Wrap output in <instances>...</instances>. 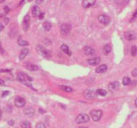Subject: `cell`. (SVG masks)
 Here are the masks:
<instances>
[{"label":"cell","instance_id":"cell-1","mask_svg":"<svg viewBox=\"0 0 137 128\" xmlns=\"http://www.w3.org/2000/svg\"><path fill=\"white\" fill-rule=\"evenodd\" d=\"M89 120H90V117L86 113H81L78 115L76 118V122L78 124L87 123Z\"/></svg>","mask_w":137,"mask_h":128},{"label":"cell","instance_id":"cell-2","mask_svg":"<svg viewBox=\"0 0 137 128\" xmlns=\"http://www.w3.org/2000/svg\"><path fill=\"white\" fill-rule=\"evenodd\" d=\"M37 50L38 51V53L42 55V56L44 57V58H49L51 57V52L47 49H46L45 47H44L43 46H42V45H38V47H37Z\"/></svg>","mask_w":137,"mask_h":128},{"label":"cell","instance_id":"cell-3","mask_svg":"<svg viewBox=\"0 0 137 128\" xmlns=\"http://www.w3.org/2000/svg\"><path fill=\"white\" fill-rule=\"evenodd\" d=\"M90 116L94 122H98L102 116V111L101 110H92L90 111Z\"/></svg>","mask_w":137,"mask_h":128},{"label":"cell","instance_id":"cell-4","mask_svg":"<svg viewBox=\"0 0 137 128\" xmlns=\"http://www.w3.org/2000/svg\"><path fill=\"white\" fill-rule=\"evenodd\" d=\"M124 37L127 40H135L137 38V33L134 31H127L124 33Z\"/></svg>","mask_w":137,"mask_h":128},{"label":"cell","instance_id":"cell-5","mask_svg":"<svg viewBox=\"0 0 137 128\" xmlns=\"http://www.w3.org/2000/svg\"><path fill=\"white\" fill-rule=\"evenodd\" d=\"M71 26L68 24H62L60 28V31H61V33L63 35H67L69 34V33L71 31Z\"/></svg>","mask_w":137,"mask_h":128},{"label":"cell","instance_id":"cell-6","mask_svg":"<svg viewBox=\"0 0 137 128\" xmlns=\"http://www.w3.org/2000/svg\"><path fill=\"white\" fill-rule=\"evenodd\" d=\"M119 88H120V83L117 81L110 83L108 86V89L111 92H116L119 90Z\"/></svg>","mask_w":137,"mask_h":128},{"label":"cell","instance_id":"cell-7","mask_svg":"<svg viewBox=\"0 0 137 128\" xmlns=\"http://www.w3.org/2000/svg\"><path fill=\"white\" fill-rule=\"evenodd\" d=\"M14 103H15V105L17 107H23L26 105V101L25 99L22 97L17 96L15 98Z\"/></svg>","mask_w":137,"mask_h":128},{"label":"cell","instance_id":"cell-8","mask_svg":"<svg viewBox=\"0 0 137 128\" xmlns=\"http://www.w3.org/2000/svg\"><path fill=\"white\" fill-rule=\"evenodd\" d=\"M84 97H85L86 99H90L94 98V97H95L97 96L96 91L90 90V89H88V90H86V91L84 92Z\"/></svg>","mask_w":137,"mask_h":128},{"label":"cell","instance_id":"cell-9","mask_svg":"<svg viewBox=\"0 0 137 128\" xmlns=\"http://www.w3.org/2000/svg\"><path fill=\"white\" fill-rule=\"evenodd\" d=\"M30 15H26L25 17H24V19H23V22H22V28H23V30L26 32L29 30L30 28Z\"/></svg>","mask_w":137,"mask_h":128},{"label":"cell","instance_id":"cell-10","mask_svg":"<svg viewBox=\"0 0 137 128\" xmlns=\"http://www.w3.org/2000/svg\"><path fill=\"white\" fill-rule=\"evenodd\" d=\"M98 20L100 23L104 25H108L110 22V18L108 16L105 15H100L98 17Z\"/></svg>","mask_w":137,"mask_h":128},{"label":"cell","instance_id":"cell-11","mask_svg":"<svg viewBox=\"0 0 137 128\" xmlns=\"http://www.w3.org/2000/svg\"><path fill=\"white\" fill-rule=\"evenodd\" d=\"M96 0H83L82 1V7L84 8H88L94 5Z\"/></svg>","mask_w":137,"mask_h":128},{"label":"cell","instance_id":"cell-12","mask_svg":"<svg viewBox=\"0 0 137 128\" xmlns=\"http://www.w3.org/2000/svg\"><path fill=\"white\" fill-rule=\"evenodd\" d=\"M100 58H91V59H88L87 60V63L90 65H92V66H95V65H98L100 64Z\"/></svg>","mask_w":137,"mask_h":128},{"label":"cell","instance_id":"cell-13","mask_svg":"<svg viewBox=\"0 0 137 128\" xmlns=\"http://www.w3.org/2000/svg\"><path fill=\"white\" fill-rule=\"evenodd\" d=\"M17 79L18 81L24 83V84L28 83V80L26 79V75H25V73H19L17 74Z\"/></svg>","mask_w":137,"mask_h":128},{"label":"cell","instance_id":"cell-14","mask_svg":"<svg viewBox=\"0 0 137 128\" xmlns=\"http://www.w3.org/2000/svg\"><path fill=\"white\" fill-rule=\"evenodd\" d=\"M108 69V67L106 65H101L99 67H98L96 69V72L98 73H102L106 72Z\"/></svg>","mask_w":137,"mask_h":128},{"label":"cell","instance_id":"cell-15","mask_svg":"<svg viewBox=\"0 0 137 128\" xmlns=\"http://www.w3.org/2000/svg\"><path fill=\"white\" fill-rule=\"evenodd\" d=\"M84 52L87 56H93L94 54V50L92 47L86 46L84 47Z\"/></svg>","mask_w":137,"mask_h":128},{"label":"cell","instance_id":"cell-16","mask_svg":"<svg viewBox=\"0 0 137 128\" xmlns=\"http://www.w3.org/2000/svg\"><path fill=\"white\" fill-rule=\"evenodd\" d=\"M32 13L33 17H39V15H40V9L38 6H34L33 7L32 11Z\"/></svg>","mask_w":137,"mask_h":128},{"label":"cell","instance_id":"cell-17","mask_svg":"<svg viewBox=\"0 0 137 128\" xmlns=\"http://www.w3.org/2000/svg\"><path fill=\"white\" fill-rule=\"evenodd\" d=\"M28 52H29V50H28V48H23L21 52H20V54H19V60H24L28 54Z\"/></svg>","mask_w":137,"mask_h":128},{"label":"cell","instance_id":"cell-18","mask_svg":"<svg viewBox=\"0 0 137 128\" xmlns=\"http://www.w3.org/2000/svg\"><path fill=\"white\" fill-rule=\"evenodd\" d=\"M24 113L26 115L31 116V115H33V114L34 113V108H32V107H28V108L24 109Z\"/></svg>","mask_w":137,"mask_h":128},{"label":"cell","instance_id":"cell-19","mask_svg":"<svg viewBox=\"0 0 137 128\" xmlns=\"http://www.w3.org/2000/svg\"><path fill=\"white\" fill-rule=\"evenodd\" d=\"M60 48H61V50L63 52H64L65 53H66L67 55H68V56H71L72 55V52H71L70 49H69V47L66 45H62Z\"/></svg>","mask_w":137,"mask_h":128},{"label":"cell","instance_id":"cell-20","mask_svg":"<svg viewBox=\"0 0 137 128\" xmlns=\"http://www.w3.org/2000/svg\"><path fill=\"white\" fill-rule=\"evenodd\" d=\"M60 89L62 90V91H64L65 92H67V93H71V92H73V89L70 87H68V86H66V85H60Z\"/></svg>","mask_w":137,"mask_h":128},{"label":"cell","instance_id":"cell-21","mask_svg":"<svg viewBox=\"0 0 137 128\" xmlns=\"http://www.w3.org/2000/svg\"><path fill=\"white\" fill-rule=\"evenodd\" d=\"M111 50L112 47L110 44H107V45H105L104 47V49H103V51H104L105 55H108L111 51Z\"/></svg>","mask_w":137,"mask_h":128},{"label":"cell","instance_id":"cell-22","mask_svg":"<svg viewBox=\"0 0 137 128\" xmlns=\"http://www.w3.org/2000/svg\"><path fill=\"white\" fill-rule=\"evenodd\" d=\"M26 67L30 71H36L38 70V67L37 65H33V64H27L26 65Z\"/></svg>","mask_w":137,"mask_h":128},{"label":"cell","instance_id":"cell-23","mask_svg":"<svg viewBox=\"0 0 137 128\" xmlns=\"http://www.w3.org/2000/svg\"><path fill=\"white\" fill-rule=\"evenodd\" d=\"M20 126L22 127V128H32L31 124L28 121H23L22 122H21Z\"/></svg>","mask_w":137,"mask_h":128},{"label":"cell","instance_id":"cell-24","mask_svg":"<svg viewBox=\"0 0 137 128\" xmlns=\"http://www.w3.org/2000/svg\"><path fill=\"white\" fill-rule=\"evenodd\" d=\"M51 24L49 22H48V21H45L43 24V28L46 31H49V30L51 29Z\"/></svg>","mask_w":137,"mask_h":128},{"label":"cell","instance_id":"cell-25","mask_svg":"<svg viewBox=\"0 0 137 128\" xmlns=\"http://www.w3.org/2000/svg\"><path fill=\"white\" fill-rule=\"evenodd\" d=\"M96 94L97 95H99V96H106L107 95V92L106 90H102V89H98L96 90Z\"/></svg>","mask_w":137,"mask_h":128},{"label":"cell","instance_id":"cell-26","mask_svg":"<svg viewBox=\"0 0 137 128\" xmlns=\"http://www.w3.org/2000/svg\"><path fill=\"white\" fill-rule=\"evenodd\" d=\"M131 79H130L129 77H124V78H123V79H122V84H123V85H124V86H126V85H129V84L131 83Z\"/></svg>","mask_w":137,"mask_h":128},{"label":"cell","instance_id":"cell-27","mask_svg":"<svg viewBox=\"0 0 137 128\" xmlns=\"http://www.w3.org/2000/svg\"><path fill=\"white\" fill-rule=\"evenodd\" d=\"M17 42H18V44H19V46L24 47V46H27V45H28V41H26L18 40Z\"/></svg>","mask_w":137,"mask_h":128},{"label":"cell","instance_id":"cell-28","mask_svg":"<svg viewBox=\"0 0 137 128\" xmlns=\"http://www.w3.org/2000/svg\"><path fill=\"white\" fill-rule=\"evenodd\" d=\"M137 54V47L135 45H133L131 49V55L132 56H135Z\"/></svg>","mask_w":137,"mask_h":128},{"label":"cell","instance_id":"cell-29","mask_svg":"<svg viewBox=\"0 0 137 128\" xmlns=\"http://www.w3.org/2000/svg\"><path fill=\"white\" fill-rule=\"evenodd\" d=\"M137 9H136L135 12H134V13H133V17H132V18H131V20H130V22H133V21H135V19L137 18Z\"/></svg>","mask_w":137,"mask_h":128},{"label":"cell","instance_id":"cell-30","mask_svg":"<svg viewBox=\"0 0 137 128\" xmlns=\"http://www.w3.org/2000/svg\"><path fill=\"white\" fill-rule=\"evenodd\" d=\"M36 128H46V126L43 123H41L40 122V123H38V124H37Z\"/></svg>","mask_w":137,"mask_h":128},{"label":"cell","instance_id":"cell-31","mask_svg":"<svg viewBox=\"0 0 137 128\" xmlns=\"http://www.w3.org/2000/svg\"><path fill=\"white\" fill-rule=\"evenodd\" d=\"M132 75H133V77H137V68L135 69L132 71Z\"/></svg>","mask_w":137,"mask_h":128},{"label":"cell","instance_id":"cell-32","mask_svg":"<svg viewBox=\"0 0 137 128\" xmlns=\"http://www.w3.org/2000/svg\"><path fill=\"white\" fill-rule=\"evenodd\" d=\"M9 92L8 91H5V92H3L2 93V95H1V96H2L3 97H4L7 96V95H9Z\"/></svg>","mask_w":137,"mask_h":128},{"label":"cell","instance_id":"cell-33","mask_svg":"<svg viewBox=\"0 0 137 128\" xmlns=\"http://www.w3.org/2000/svg\"><path fill=\"white\" fill-rule=\"evenodd\" d=\"M5 85V81L3 80V79H0V85H1V86H4Z\"/></svg>","mask_w":137,"mask_h":128},{"label":"cell","instance_id":"cell-34","mask_svg":"<svg viewBox=\"0 0 137 128\" xmlns=\"http://www.w3.org/2000/svg\"><path fill=\"white\" fill-rule=\"evenodd\" d=\"M11 71V69H1V70H0V72H8V71Z\"/></svg>","mask_w":137,"mask_h":128},{"label":"cell","instance_id":"cell-35","mask_svg":"<svg viewBox=\"0 0 137 128\" xmlns=\"http://www.w3.org/2000/svg\"><path fill=\"white\" fill-rule=\"evenodd\" d=\"M44 0H36V3L37 5H39L40 4V3H42V1H43Z\"/></svg>","mask_w":137,"mask_h":128},{"label":"cell","instance_id":"cell-36","mask_svg":"<svg viewBox=\"0 0 137 128\" xmlns=\"http://www.w3.org/2000/svg\"><path fill=\"white\" fill-rule=\"evenodd\" d=\"M8 124L9 125H10V126H13V124H14V121H13V120H10V121H9Z\"/></svg>","mask_w":137,"mask_h":128},{"label":"cell","instance_id":"cell-37","mask_svg":"<svg viewBox=\"0 0 137 128\" xmlns=\"http://www.w3.org/2000/svg\"><path fill=\"white\" fill-rule=\"evenodd\" d=\"M4 10L5 11V13H8L9 11V7L7 6H5L4 7Z\"/></svg>","mask_w":137,"mask_h":128},{"label":"cell","instance_id":"cell-38","mask_svg":"<svg viewBox=\"0 0 137 128\" xmlns=\"http://www.w3.org/2000/svg\"><path fill=\"white\" fill-rule=\"evenodd\" d=\"M44 16V13H41L40 15H39V18H40V19H43Z\"/></svg>","mask_w":137,"mask_h":128},{"label":"cell","instance_id":"cell-39","mask_svg":"<svg viewBox=\"0 0 137 128\" xmlns=\"http://www.w3.org/2000/svg\"><path fill=\"white\" fill-rule=\"evenodd\" d=\"M3 26L2 25V24L1 23H0V32H1L3 30Z\"/></svg>","mask_w":137,"mask_h":128},{"label":"cell","instance_id":"cell-40","mask_svg":"<svg viewBox=\"0 0 137 128\" xmlns=\"http://www.w3.org/2000/svg\"><path fill=\"white\" fill-rule=\"evenodd\" d=\"M5 24H8V22H9V19L8 18H5Z\"/></svg>","mask_w":137,"mask_h":128},{"label":"cell","instance_id":"cell-41","mask_svg":"<svg viewBox=\"0 0 137 128\" xmlns=\"http://www.w3.org/2000/svg\"><path fill=\"white\" fill-rule=\"evenodd\" d=\"M135 106H136L137 107V98L136 99V100H135Z\"/></svg>","mask_w":137,"mask_h":128},{"label":"cell","instance_id":"cell-42","mask_svg":"<svg viewBox=\"0 0 137 128\" xmlns=\"http://www.w3.org/2000/svg\"><path fill=\"white\" fill-rule=\"evenodd\" d=\"M1 110L0 109V119H1Z\"/></svg>","mask_w":137,"mask_h":128},{"label":"cell","instance_id":"cell-43","mask_svg":"<svg viewBox=\"0 0 137 128\" xmlns=\"http://www.w3.org/2000/svg\"><path fill=\"white\" fill-rule=\"evenodd\" d=\"M86 128V127H80V128Z\"/></svg>","mask_w":137,"mask_h":128},{"label":"cell","instance_id":"cell-44","mask_svg":"<svg viewBox=\"0 0 137 128\" xmlns=\"http://www.w3.org/2000/svg\"><path fill=\"white\" fill-rule=\"evenodd\" d=\"M1 49V43H0V50Z\"/></svg>","mask_w":137,"mask_h":128},{"label":"cell","instance_id":"cell-45","mask_svg":"<svg viewBox=\"0 0 137 128\" xmlns=\"http://www.w3.org/2000/svg\"><path fill=\"white\" fill-rule=\"evenodd\" d=\"M28 1H32V0H28Z\"/></svg>","mask_w":137,"mask_h":128},{"label":"cell","instance_id":"cell-46","mask_svg":"<svg viewBox=\"0 0 137 128\" xmlns=\"http://www.w3.org/2000/svg\"><path fill=\"white\" fill-rule=\"evenodd\" d=\"M1 1H5V0H1Z\"/></svg>","mask_w":137,"mask_h":128}]
</instances>
